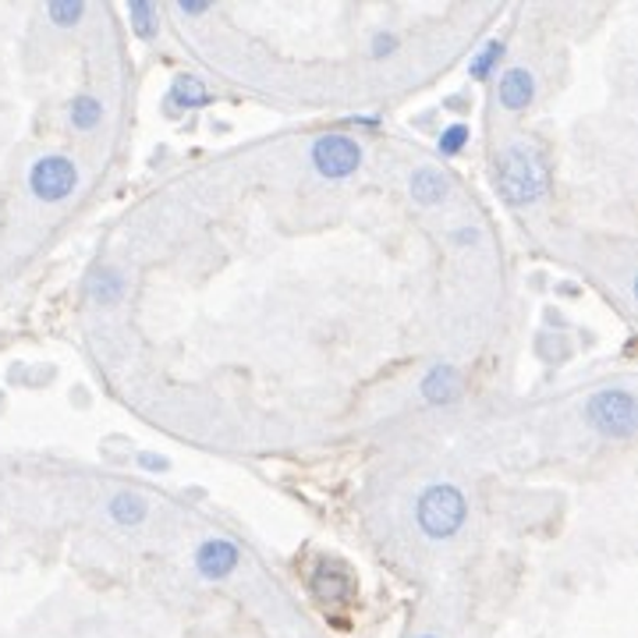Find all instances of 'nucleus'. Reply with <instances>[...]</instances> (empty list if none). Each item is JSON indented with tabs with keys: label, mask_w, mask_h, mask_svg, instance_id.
Returning a JSON list of instances; mask_svg holds the SVG:
<instances>
[{
	"label": "nucleus",
	"mask_w": 638,
	"mask_h": 638,
	"mask_svg": "<svg viewBox=\"0 0 638 638\" xmlns=\"http://www.w3.org/2000/svg\"><path fill=\"white\" fill-rule=\"evenodd\" d=\"M394 50H397V36L380 33V36L373 39V53H376V57H387V53H394Z\"/></svg>",
	"instance_id": "6ab92c4d"
},
{
	"label": "nucleus",
	"mask_w": 638,
	"mask_h": 638,
	"mask_svg": "<svg viewBox=\"0 0 638 638\" xmlns=\"http://www.w3.org/2000/svg\"><path fill=\"white\" fill-rule=\"evenodd\" d=\"M496 96L507 110H525L532 104V75L525 68H510L504 71L501 85H496Z\"/></svg>",
	"instance_id": "0eeeda50"
},
{
	"label": "nucleus",
	"mask_w": 638,
	"mask_h": 638,
	"mask_svg": "<svg viewBox=\"0 0 638 638\" xmlns=\"http://www.w3.org/2000/svg\"><path fill=\"white\" fill-rule=\"evenodd\" d=\"M93 298H96V302H104V305L118 302V298H121V274H118V269H110V266L99 269L96 280H93Z\"/></svg>",
	"instance_id": "4468645a"
},
{
	"label": "nucleus",
	"mask_w": 638,
	"mask_h": 638,
	"mask_svg": "<svg viewBox=\"0 0 638 638\" xmlns=\"http://www.w3.org/2000/svg\"><path fill=\"white\" fill-rule=\"evenodd\" d=\"M468 142V124H450L444 135H440V149H444L447 156H454L461 146Z\"/></svg>",
	"instance_id": "dca6fc26"
},
{
	"label": "nucleus",
	"mask_w": 638,
	"mask_h": 638,
	"mask_svg": "<svg viewBox=\"0 0 638 638\" xmlns=\"http://www.w3.org/2000/svg\"><path fill=\"white\" fill-rule=\"evenodd\" d=\"M496 184L501 195L515 206L539 203L546 195V170L543 160L529 146H507L496 156Z\"/></svg>",
	"instance_id": "f257e3e1"
},
{
	"label": "nucleus",
	"mask_w": 638,
	"mask_h": 638,
	"mask_svg": "<svg viewBox=\"0 0 638 638\" xmlns=\"http://www.w3.org/2000/svg\"><path fill=\"white\" fill-rule=\"evenodd\" d=\"M312 592L320 595V600H348L351 592V578L345 571H334V567H320L316 575H312Z\"/></svg>",
	"instance_id": "9d476101"
},
{
	"label": "nucleus",
	"mask_w": 638,
	"mask_h": 638,
	"mask_svg": "<svg viewBox=\"0 0 638 638\" xmlns=\"http://www.w3.org/2000/svg\"><path fill=\"white\" fill-rule=\"evenodd\" d=\"M174 104L178 107H206L209 104L206 85L198 82V79H192V75L178 79V85H174Z\"/></svg>",
	"instance_id": "ddd939ff"
},
{
	"label": "nucleus",
	"mask_w": 638,
	"mask_h": 638,
	"mask_svg": "<svg viewBox=\"0 0 638 638\" xmlns=\"http://www.w3.org/2000/svg\"><path fill=\"white\" fill-rule=\"evenodd\" d=\"M501 53H504V43H490V47L482 50L479 61L472 64V79H486V75H490V68L496 64V57H501Z\"/></svg>",
	"instance_id": "f3484780"
},
{
	"label": "nucleus",
	"mask_w": 638,
	"mask_h": 638,
	"mask_svg": "<svg viewBox=\"0 0 638 638\" xmlns=\"http://www.w3.org/2000/svg\"><path fill=\"white\" fill-rule=\"evenodd\" d=\"M79 189V167L61 153H47L39 156L28 170V192H33L39 203H61L71 192Z\"/></svg>",
	"instance_id": "7ed1b4c3"
},
{
	"label": "nucleus",
	"mask_w": 638,
	"mask_h": 638,
	"mask_svg": "<svg viewBox=\"0 0 638 638\" xmlns=\"http://www.w3.org/2000/svg\"><path fill=\"white\" fill-rule=\"evenodd\" d=\"M419 638H436V635H419Z\"/></svg>",
	"instance_id": "aec40b11"
},
{
	"label": "nucleus",
	"mask_w": 638,
	"mask_h": 638,
	"mask_svg": "<svg viewBox=\"0 0 638 638\" xmlns=\"http://www.w3.org/2000/svg\"><path fill=\"white\" fill-rule=\"evenodd\" d=\"M458 390H461L458 369H450V365H436L422 380V397H425V401H433V405L454 401V397H458Z\"/></svg>",
	"instance_id": "1a4fd4ad"
},
{
	"label": "nucleus",
	"mask_w": 638,
	"mask_h": 638,
	"mask_svg": "<svg viewBox=\"0 0 638 638\" xmlns=\"http://www.w3.org/2000/svg\"><path fill=\"white\" fill-rule=\"evenodd\" d=\"M82 14H85L82 4H68V0H57V4H50V19L57 25H75Z\"/></svg>",
	"instance_id": "2eb2a0df"
},
{
	"label": "nucleus",
	"mask_w": 638,
	"mask_h": 638,
	"mask_svg": "<svg viewBox=\"0 0 638 638\" xmlns=\"http://www.w3.org/2000/svg\"><path fill=\"white\" fill-rule=\"evenodd\" d=\"M447 174L444 170H433V167H422V170H416L411 174V181H408V192H411V198H416L419 206H436L440 198L447 195Z\"/></svg>",
	"instance_id": "6e6552de"
},
{
	"label": "nucleus",
	"mask_w": 638,
	"mask_h": 638,
	"mask_svg": "<svg viewBox=\"0 0 638 638\" xmlns=\"http://www.w3.org/2000/svg\"><path fill=\"white\" fill-rule=\"evenodd\" d=\"M589 419L603 436L628 440L635 433V397H631V390H600L589 401Z\"/></svg>",
	"instance_id": "20e7f679"
},
{
	"label": "nucleus",
	"mask_w": 638,
	"mask_h": 638,
	"mask_svg": "<svg viewBox=\"0 0 638 638\" xmlns=\"http://www.w3.org/2000/svg\"><path fill=\"white\" fill-rule=\"evenodd\" d=\"M132 19H135V25H139V33L142 36H149L153 33V11H149V4H132Z\"/></svg>",
	"instance_id": "a211bd4d"
},
{
	"label": "nucleus",
	"mask_w": 638,
	"mask_h": 638,
	"mask_svg": "<svg viewBox=\"0 0 638 638\" xmlns=\"http://www.w3.org/2000/svg\"><path fill=\"white\" fill-rule=\"evenodd\" d=\"M465 518H468V504L461 490L450 486V482H436L416 504V521L430 539H450L454 532H461Z\"/></svg>",
	"instance_id": "f03ea898"
},
{
	"label": "nucleus",
	"mask_w": 638,
	"mask_h": 638,
	"mask_svg": "<svg viewBox=\"0 0 638 638\" xmlns=\"http://www.w3.org/2000/svg\"><path fill=\"white\" fill-rule=\"evenodd\" d=\"M238 561H241V550L231 543V539H206V543L195 550L198 575L209 578V581L227 578L238 567Z\"/></svg>",
	"instance_id": "423d86ee"
},
{
	"label": "nucleus",
	"mask_w": 638,
	"mask_h": 638,
	"mask_svg": "<svg viewBox=\"0 0 638 638\" xmlns=\"http://www.w3.org/2000/svg\"><path fill=\"white\" fill-rule=\"evenodd\" d=\"M312 167H316V174L323 178H351L354 170L362 167V146L359 139L351 135H323L316 139V146H312Z\"/></svg>",
	"instance_id": "39448f33"
},
{
	"label": "nucleus",
	"mask_w": 638,
	"mask_h": 638,
	"mask_svg": "<svg viewBox=\"0 0 638 638\" xmlns=\"http://www.w3.org/2000/svg\"><path fill=\"white\" fill-rule=\"evenodd\" d=\"M71 124L79 128V132H89V128L99 124V118H104V104H99L96 96L89 93H79L75 99H71Z\"/></svg>",
	"instance_id": "f8f14e48"
},
{
	"label": "nucleus",
	"mask_w": 638,
	"mask_h": 638,
	"mask_svg": "<svg viewBox=\"0 0 638 638\" xmlns=\"http://www.w3.org/2000/svg\"><path fill=\"white\" fill-rule=\"evenodd\" d=\"M107 510H110V518L118 521V525H139L142 518L149 515V504L142 501L139 493H118V496L110 501Z\"/></svg>",
	"instance_id": "9b49d317"
}]
</instances>
